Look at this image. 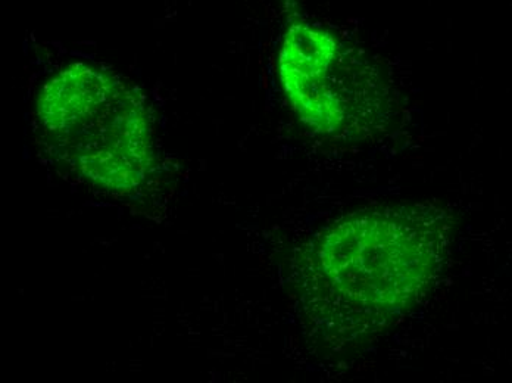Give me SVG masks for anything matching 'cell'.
I'll list each match as a JSON object with an SVG mask.
<instances>
[{"instance_id": "cell-1", "label": "cell", "mask_w": 512, "mask_h": 383, "mask_svg": "<svg viewBox=\"0 0 512 383\" xmlns=\"http://www.w3.org/2000/svg\"><path fill=\"white\" fill-rule=\"evenodd\" d=\"M37 118L61 163L109 191H136L154 167L145 102L123 80L89 65L59 71L43 87Z\"/></svg>"}, {"instance_id": "cell-2", "label": "cell", "mask_w": 512, "mask_h": 383, "mask_svg": "<svg viewBox=\"0 0 512 383\" xmlns=\"http://www.w3.org/2000/svg\"><path fill=\"white\" fill-rule=\"evenodd\" d=\"M426 224L402 214L340 224L315 251L317 272L330 297L364 319L396 313L415 297L436 258Z\"/></svg>"}, {"instance_id": "cell-3", "label": "cell", "mask_w": 512, "mask_h": 383, "mask_svg": "<svg viewBox=\"0 0 512 383\" xmlns=\"http://www.w3.org/2000/svg\"><path fill=\"white\" fill-rule=\"evenodd\" d=\"M284 93L309 129L324 136L373 133L387 90L364 52L314 24L293 23L279 54Z\"/></svg>"}]
</instances>
